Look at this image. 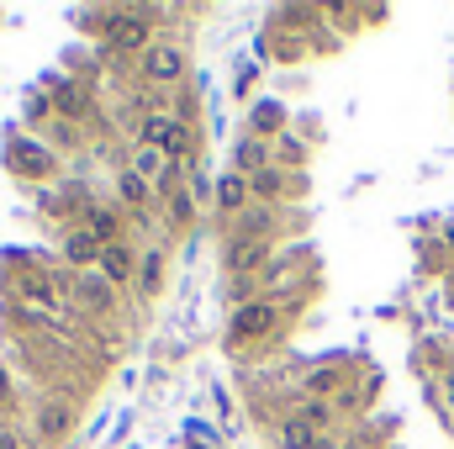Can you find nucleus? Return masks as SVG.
Returning <instances> with one entry per match:
<instances>
[{
  "mask_svg": "<svg viewBox=\"0 0 454 449\" xmlns=\"http://www.w3.org/2000/svg\"><path fill=\"white\" fill-rule=\"evenodd\" d=\"M69 429H74V402H69V397H43V402L32 407V434H37L43 445H59Z\"/></svg>",
  "mask_w": 454,
  "mask_h": 449,
  "instance_id": "nucleus-5",
  "label": "nucleus"
},
{
  "mask_svg": "<svg viewBox=\"0 0 454 449\" xmlns=\"http://www.w3.org/2000/svg\"><path fill=\"white\" fill-rule=\"evenodd\" d=\"M148 191H153V185H148L143 175H132V169H121V175H116V207H121V212H143V207L153 201Z\"/></svg>",
  "mask_w": 454,
  "mask_h": 449,
  "instance_id": "nucleus-11",
  "label": "nucleus"
},
{
  "mask_svg": "<svg viewBox=\"0 0 454 449\" xmlns=\"http://www.w3.org/2000/svg\"><path fill=\"white\" fill-rule=\"evenodd\" d=\"M96 275H101V280H112V286L132 280V254H127V243H106V248H101V264H96Z\"/></svg>",
  "mask_w": 454,
  "mask_h": 449,
  "instance_id": "nucleus-12",
  "label": "nucleus"
},
{
  "mask_svg": "<svg viewBox=\"0 0 454 449\" xmlns=\"http://www.w3.org/2000/svg\"><path fill=\"white\" fill-rule=\"evenodd\" d=\"M280 159H286V164H296V159H301V143H296V138H286V143H280Z\"/></svg>",
  "mask_w": 454,
  "mask_h": 449,
  "instance_id": "nucleus-23",
  "label": "nucleus"
},
{
  "mask_svg": "<svg viewBox=\"0 0 454 449\" xmlns=\"http://www.w3.org/2000/svg\"><path fill=\"white\" fill-rule=\"evenodd\" d=\"M148 37H153V27H148L143 11H112V21H106V43H112L116 53H132V48H143Z\"/></svg>",
  "mask_w": 454,
  "mask_h": 449,
  "instance_id": "nucleus-7",
  "label": "nucleus"
},
{
  "mask_svg": "<svg viewBox=\"0 0 454 449\" xmlns=\"http://www.w3.org/2000/svg\"><path fill=\"white\" fill-rule=\"evenodd\" d=\"M143 80L148 85H180L185 80V48L180 43H148L143 48Z\"/></svg>",
  "mask_w": 454,
  "mask_h": 449,
  "instance_id": "nucleus-4",
  "label": "nucleus"
},
{
  "mask_svg": "<svg viewBox=\"0 0 454 449\" xmlns=\"http://www.w3.org/2000/svg\"><path fill=\"white\" fill-rule=\"evenodd\" d=\"M16 291H21V296H32V302H53V280H48L43 270H27Z\"/></svg>",
  "mask_w": 454,
  "mask_h": 449,
  "instance_id": "nucleus-19",
  "label": "nucleus"
},
{
  "mask_svg": "<svg viewBox=\"0 0 454 449\" xmlns=\"http://www.w3.org/2000/svg\"><path fill=\"white\" fill-rule=\"evenodd\" d=\"M164 201H169V223H175V227H185L191 217H196V196H191L185 185H169V191H164Z\"/></svg>",
  "mask_w": 454,
  "mask_h": 449,
  "instance_id": "nucleus-17",
  "label": "nucleus"
},
{
  "mask_svg": "<svg viewBox=\"0 0 454 449\" xmlns=\"http://www.w3.org/2000/svg\"><path fill=\"white\" fill-rule=\"evenodd\" d=\"M0 449H27V439L16 429H0Z\"/></svg>",
  "mask_w": 454,
  "mask_h": 449,
  "instance_id": "nucleus-22",
  "label": "nucleus"
},
{
  "mask_svg": "<svg viewBox=\"0 0 454 449\" xmlns=\"http://www.w3.org/2000/svg\"><path fill=\"white\" fill-rule=\"evenodd\" d=\"M280 449H323V439H317V429H312V423L286 418V423H280Z\"/></svg>",
  "mask_w": 454,
  "mask_h": 449,
  "instance_id": "nucleus-16",
  "label": "nucleus"
},
{
  "mask_svg": "<svg viewBox=\"0 0 454 449\" xmlns=\"http://www.w3.org/2000/svg\"><path fill=\"white\" fill-rule=\"evenodd\" d=\"M275 323H280V302H270V296H254V302L232 307L227 343H232V349H243V343H254V338H270V334H275Z\"/></svg>",
  "mask_w": 454,
  "mask_h": 449,
  "instance_id": "nucleus-1",
  "label": "nucleus"
},
{
  "mask_svg": "<svg viewBox=\"0 0 454 449\" xmlns=\"http://www.w3.org/2000/svg\"><path fill=\"white\" fill-rule=\"evenodd\" d=\"M333 381H339V370H317V375H312V391H328Z\"/></svg>",
  "mask_w": 454,
  "mask_h": 449,
  "instance_id": "nucleus-24",
  "label": "nucleus"
},
{
  "mask_svg": "<svg viewBox=\"0 0 454 449\" xmlns=\"http://www.w3.org/2000/svg\"><path fill=\"white\" fill-rule=\"evenodd\" d=\"M280 191H286V169H259V175H248V196L254 201H280Z\"/></svg>",
  "mask_w": 454,
  "mask_h": 449,
  "instance_id": "nucleus-14",
  "label": "nucleus"
},
{
  "mask_svg": "<svg viewBox=\"0 0 454 449\" xmlns=\"http://www.w3.org/2000/svg\"><path fill=\"white\" fill-rule=\"evenodd\" d=\"M264 259H270V238H243V232H232V243H227V270H232V280H259Z\"/></svg>",
  "mask_w": 454,
  "mask_h": 449,
  "instance_id": "nucleus-6",
  "label": "nucleus"
},
{
  "mask_svg": "<svg viewBox=\"0 0 454 449\" xmlns=\"http://www.w3.org/2000/svg\"><path fill=\"white\" fill-rule=\"evenodd\" d=\"M5 391H11V381H5V365H0V397H5Z\"/></svg>",
  "mask_w": 454,
  "mask_h": 449,
  "instance_id": "nucleus-25",
  "label": "nucleus"
},
{
  "mask_svg": "<svg viewBox=\"0 0 454 449\" xmlns=\"http://www.w3.org/2000/svg\"><path fill=\"white\" fill-rule=\"evenodd\" d=\"M301 423L323 429V423H328V402H301Z\"/></svg>",
  "mask_w": 454,
  "mask_h": 449,
  "instance_id": "nucleus-21",
  "label": "nucleus"
},
{
  "mask_svg": "<svg viewBox=\"0 0 454 449\" xmlns=\"http://www.w3.org/2000/svg\"><path fill=\"white\" fill-rule=\"evenodd\" d=\"M64 286H69V302L80 307V312H90V318H112L116 312V286L112 280H101V275H64Z\"/></svg>",
  "mask_w": 454,
  "mask_h": 449,
  "instance_id": "nucleus-3",
  "label": "nucleus"
},
{
  "mask_svg": "<svg viewBox=\"0 0 454 449\" xmlns=\"http://www.w3.org/2000/svg\"><path fill=\"white\" fill-rule=\"evenodd\" d=\"M80 227H90L101 243H121V238H116V232H121V223H116L112 212H101V207H90V212L80 217Z\"/></svg>",
  "mask_w": 454,
  "mask_h": 449,
  "instance_id": "nucleus-18",
  "label": "nucleus"
},
{
  "mask_svg": "<svg viewBox=\"0 0 454 449\" xmlns=\"http://www.w3.org/2000/svg\"><path fill=\"white\" fill-rule=\"evenodd\" d=\"M101 248H106V243H101L90 227H69V238H64V259L74 264V275H85L90 264H101Z\"/></svg>",
  "mask_w": 454,
  "mask_h": 449,
  "instance_id": "nucleus-8",
  "label": "nucleus"
},
{
  "mask_svg": "<svg viewBox=\"0 0 454 449\" xmlns=\"http://www.w3.org/2000/svg\"><path fill=\"white\" fill-rule=\"evenodd\" d=\"M232 169H238V175H259V169H270V148H264L259 138H243L238 154H232Z\"/></svg>",
  "mask_w": 454,
  "mask_h": 449,
  "instance_id": "nucleus-13",
  "label": "nucleus"
},
{
  "mask_svg": "<svg viewBox=\"0 0 454 449\" xmlns=\"http://www.w3.org/2000/svg\"><path fill=\"white\" fill-rule=\"evenodd\" d=\"M159 286H164V248H148L143 264H137V291L143 296H159Z\"/></svg>",
  "mask_w": 454,
  "mask_h": 449,
  "instance_id": "nucleus-15",
  "label": "nucleus"
},
{
  "mask_svg": "<svg viewBox=\"0 0 454 449\" xmlns=\"http://www.w3.org/2000/svg\"><path fill=\"white\" fill-rule=\"evenodd\" d=\"M444 391H450V407H454V375H450V381H444Z\"/></svg>",
  "mask_w": 454,
  "mask_h": 449,
  "instance_id": "nucleus-26",
  "label": "nucleus"
},
{
  "mask_svg": "<svg viewBox=\"0 0 454 449\" xmlns=\"http://www.w3.org/2000/svg\"><path fill=\"white\" fill-rule=\"evenodd\" d=\"M254 127H259V132H275V127H280V101H259V106H254Z\"/></svg>",
  "mask_w": 454,
  "mask_h": 449,
  "instance_id": "nucleus-20",
  "label": "nucleus"
},
{
  "mask_svg": "<svg viewBox=\"0 0 454 449\" xmlns=\"http://www.w3.org/2000/svg\"><path fill=\"white\" fill-rule=\"evenodd\" d=\"M143 143H148V148H164L175 164H191V127L175 112H148L143 116Z\"/></svg>",
  "mask_w": 454,
  "mask_h": 449,
  "instance_id": "nucleus-2",
  "label": "nucleus"
},
{
  "mask_svg": "<svg viewBox=\"0 0 454 449\" xmlns=\"http://www.w3.org/2000/svg\"><path fill=\"white\" fill-rule=\"evenodd\" d=\"M212 201H217V212H227V217H232V212H243V207L254 201V196H248V175H238V169H227L223 180L212 185Z\"/></svg>",
  "mask_w": 454,
  "mask_h": 449,
  "instance_id": "nucleus-9",
  "label": "nucleus"
},
{
  "mask_svg": "<svg viewBox=\"0 0 454 449\" xmlns=\"http://www.w3.org/2000/svg\"><path fill=\"white\" fill-rule=\"evenodd\" d=\"M11 169H16V175H48V169H53V154H48L43 143L21 138V143H11Z\"/></svg>",
  "mask_w": 454,
  "mask_h": 449,
  "instance_id": "nucleus-10",
  "label": "nucleus"
}]
</instances>
